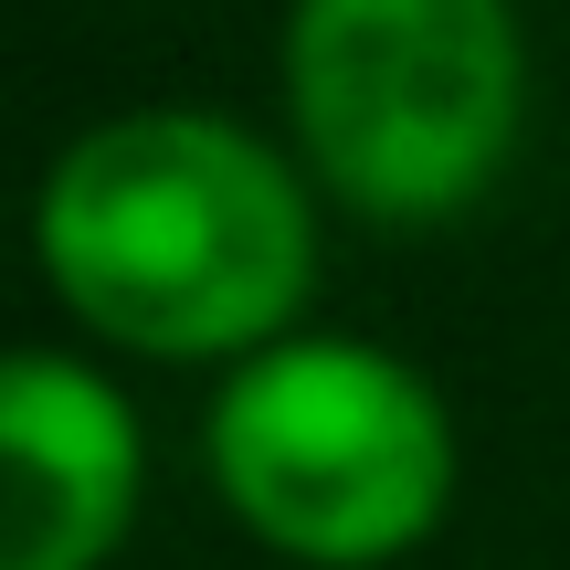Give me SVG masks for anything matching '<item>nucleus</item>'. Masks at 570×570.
Returning a JSON list of instances; mask_svg holds the SVG:
<instances>
[{
  "label": "nucleus",
  "mask_w": 570,
  "mask_h": 570,
  "mask_svg": "<svg viewBox=\"0 0 570 570\" xmlns=\"http://www.w3.org/2000/svg\"><path fill=\"white\" fill-rule=\"evenodd\" d=\"M32 254L85 338L244 370L317 296V180L223 106H127L53 148Z\"/></svg>",
  "instance_id": "obj_1"
},
{
  "label": "nucleus",
  "mask_w": 570,
  "mask_h": 570,
  "mask_svg": "<svg viewBox=\"0 0 570 570\" xmlns=\"http://www.w3.org/2000/svg\"><path fill=\"white\" fill-rule=\"evenodd\" d=\"M148 497V433L75 348L0 370V570H106Z\"/></svg>",
  "instance_id": "obj_4"
},
{
  "label": "nucleus",
  "mask_w": 570,
  "mask_h": 570,
  "mask_svg": "<svg viewBox=\"0 0 570 570\" xmlns=\"http://www.w3.org/2000/svg\"><path fill=\"white\" fill-rule=\"evenodd\" d=\"M285 127L317 202L381 233L475 212L529 127L518 0H285Z\"/></svg>",
  "instance_id": "obj_2"
},
{
  "label": "nucleus",
  "mask_w": 570,
  "mask_h": 570,
  "mask_svg": "<svg viewBox=\"0 0 570 570\" xmlns=\"http://www.w3.org/2000/svg\"><path fill=\"white\" fill-rule=\"evenodd\" d=\"M212 497L296 570H391L454 508V412L402 348L296 327L223 370L202 423Z\"/></svg>",
  "instance_id": "obj_3"
}]
</instances>
